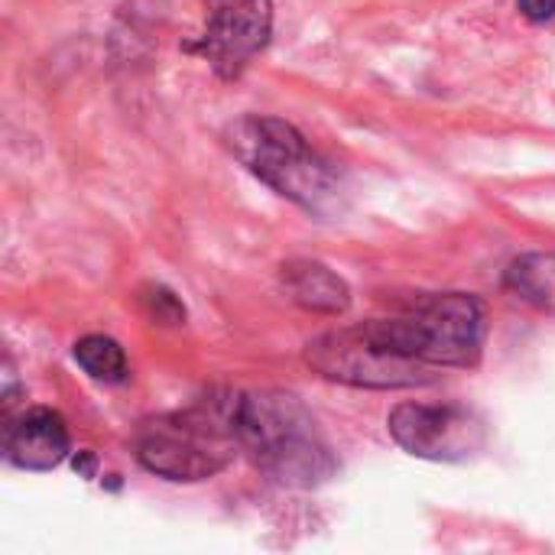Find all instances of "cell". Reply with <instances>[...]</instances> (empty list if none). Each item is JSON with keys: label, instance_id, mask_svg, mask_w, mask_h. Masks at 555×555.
Here are the masks:
<instances>
[{"label": "cell", "instance_id": "1", "mask_svg": "<svg viewBox=\"0 0 555 555\" xmlns=\"http://www.w3.org/2000/svg\"><path fill=\"white\" fill-rule=\"evenodd\" d=\"M234 433L276 485L315 488L338 468L312 413L289 393H237Z\"/></svg>", "mask_w": 555, "mask_h": 555}, {"label": "cell", "instance_id": "2", "mask_svg": "<svg viewBox=\"0 0 555 555\" xmlns=\"http://www.w3.org/2000/svg\"><path fill=\"white\" fill-rule=\"evenodd\" d=\"M231 153L283 198L302 205L312 215H332L341 205L338 172L306 143V137L280 120L250 114L228 130Z\"/></svg>", "mask_w": 555, "mask_h": 555}, {"label": "cell", "instance_id": "3", "mask_svg": "<svg viewBox=\"0 0 555 555\" xmlns=\"http://www.w3.org/2000/svg\"><path fill=\"white\" fill-rule=\"evenodd\" d=\"M234 410L237 393H218L185 413L146 423L137 439L140 465L169 481H205L218 475L241 446Z\"/></svg>", "mask_w": 555, "mask_h": 555}, {"label": "cell", "instance_id": "4", "mask_svg": "<svg viewBox=\"0 0 555 555\" xmlns=\"http://www.w3.org/2000/svg\"><path fill=\"white\" fill-rule=\"evenodd\" d=\"M390 351L429 367H472L485 348V306L472 293L423 296L397 319L364 322Z\"/></svg>", "mask_w": 555, "mask_h": 555}, {"label": "cell", "instance_id": "5", "mask_svg": "<svg viewBox=\"0 0 555 555\" xmlns=\"http://www.w3.org/2000/svg\"><path fill=\"white\" fill-rule=\"evenodd\" d=\"M306 364L315 367L325 380L367 390H403L433 380L429 364L390 351L367 332V325H351L312 338L306 345Z\"/></svg>", "mask_w": 555, "mask_h": 555}, {"label": "cell", "instance_id": "6", "mask_svg": "<svg viewBox=\"0 0 555 555\" xmlns=\"http://www.w3.org/2000/svg\"><path fill=\"white\" fill-rule=\"evenodd\" d=\"M393 442L413 459L426 462H465L485 446V426L465 406L400 403L387 416Z\"/></svg>", "mask_w": 555, "mask_h": 555}, {"label": "cell", "instance_id": "7", "mask_svg": "<svg viewBox=\"0 0 555 555\" xmlns=\"http://www.w3.org/2000/svg\"><path fill=\"white\" fill-rule=\"evenodd\" d=\"M273 26L270 0H211L208 26L195 49L215 65L218 75L234 78L267 46Z\"/></svg>", "mask_w": 555, "mask_h": 555}, {"label": "cell", "instance_id": "8", "mask_svg": "<svg viewBox=\"0 0 555 555\" xmlns=\"http://www.w3.org/2000/svg\"><path fill=\"white\" fill-rule=\"evenodd\" d=\"M3 452L7 462L23 472H52L72 452L68 426L55 410H26L23 416L10 420L3 433Z\"/></svg>", "mask_w": 555, "mask_h": 555}, {"label": "cell", "instance_id": "9", "mask_svg": "<svg viewBox=\"0 0 555 555\" xmlns=\"http://www.w3.org/2000/svg\"><path fill=\"white\" fill-rule=\"evenodd\" d=\"M283 286H286L293 302H299L302 309H312V312L338 315L351 306L348 283L341 276H335L328 267L312 263V260L286 263L283 267Z\"/></svg>", "mask_w": 555, "mask_h": 555}, {"label": "cell", "instance_id": "10", "mask_svg": "<svg viewBox=\"0 0 555 555\" xmlns=\"http://www.w3.org/2000/svg\"><path fill=\"white\" fill-rule=\"evenodd\" d=\"M504 286L517 299L555 315V254H524V257H517L511 263L507 276H504Z\"/></svg>", "mask_w": 555, "mask_h": 555}, {"label": "cell", "instance_id": "11", "mask_svg": "<svg viewBox=\"0 0 555 555\" xmlns=\"http://www.w3.org/2000/svg\"><path fill=\"white\" fill-rule=\"evenodd\" d=\"M75 361L101 384H120L127 380V358L124 348L114 338L104 335H85L75 345Z\"/></svg>", "mask_w": 555, "mask_h": 555}, {"label": "cell", "instance_id": "12", "mask_svg": "<svg viewBox=\"0 0 555 555\" xmlns=\"http://www.w3.org/2000/svg\"><path fill=\"white\" fill-rule=\"evenodd\" d=\"M517 7L530 23H546L555 16V0H517Z\"/></svg>", "mask_w": 555, "mask_h": 555}]
</instances>
